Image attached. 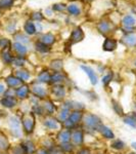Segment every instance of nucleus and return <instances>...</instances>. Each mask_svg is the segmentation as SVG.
<instances>
[{
    "instance_id": "1",
    "label": "nucleus",
    "mask_w": 136,
    "mask_h": 154,
    "mask_svg": "<svg viewBox=\"0 0 136 154\" xmlns=\"http://www.w3.org/2000/svg\"><path fill=\"white\" fill-rule=\"evenodd\" d=\"M7 128L9 135L14 139H21L23 136V128H22L21 118L16 115H9L7 117Z\"/></svg>"
},
{
    "instance_id": "2",
    "label": "nucleus",
    "mask_w": 136,
    "mask_h": 154,
    "mask_svg": "<svg viewBox=\"0 0 136 154\" xmlns=\"http://www.w3.org/2000/svg\"><path fill=\"white\" fill-rule=\"evenodd\" d=\"M21 123L23 131L26 135H31L35 128V115L33 112L24 113L21 117Z\"/></svg>"
},
{
    "instance_id": "3",
    "label": "nucleus",
    "mask_w": 136,
    "mask_h": 154,
    "mask_svg": "<svg viewBox=\"0 0 136 154\" xmlns=\"http://www.w3.org/2000/svg\"><path fill=\"white\" fill-rule=\"evenodd\" d=\"M83 125L86 128L90 131H99V128L101 126V119L97 115L93 113H88L83 116Z\"/></svg>"
},
{
    "instance_id": "4",
    "label": "nucleus",
    "mask_w": 136,
    "mask_h": 154,
    "mask_svg": "<svg viewBox=\"0 0 136 154\" xmlns=\"http://www.w3.org/2000/svg\"><path fill=\"white\" fill-rule=\"evenodd\" d=\"M114 24L112 22H110L108 20H100L99 22L96 25V29L99 32L100 34L107 36L108 34H111L114 30Z\"/></svg>"
},
{
    "instance_id": "5",
    "label": "nucleus",
    "mask_w": 136,
    "mask_h": 154,
    "mask_svg": "<svg viewBox=\"0 0 136 154\" xmlns=\"http://www.w3.org/2000/svg\"><path fill=\"white\" fill-rule=\"evenodd\" d=\"M19 105V100L16 97H1L0 98V107L3 109H11L16 108Z\"/></svg>"
},
{
    "instance_id": "6",
    "label": "nucleus",
    "mask_w": 136,
    "mask_h": 154,
    "mask_svg": "<svg viewBox=\"0 0 136 154\" xmlns=\"http://www.w3.org/2000/svg\"><path fill=\"white\" fill-rule=\"evenodd\" d=\"M14 58V54L12 53L11 48H5L0 51V60L4 66H11L12 61Z\"/></svg>"
},
{
    "instance_id": "7",
    "label": "nucleus",
    "mask_w": 136,
    "mask_h": 154,
    "mask_svg": "<svg viewBox=\"0 0 136 154\" xmlns=\"http://www.w3.org/2000/svg\"><path fill=\"white\" fill-rule=\"evenodd\" d=\"M4 83H5L7 88H18L19 86H21L22 84H24L23 81L19 78H18L13 73L9 74L8 76H6L4 78Z\"/></svg>"
},
{
    "instance_id": "8",
    "label": "nucleus",
    "mask_w": 136,
    "mask_h": 154,
    "mask_svg": "<svg viewBox=\"0 0 136 154\" xmlns=\"http://www.w3.org/2000/svg\"><path fill=\"white\" fill-rule=\"evenodd\" d=\"M84 37H85V34H84L83 29L81 28V27H76V28H74L73 31H72L69 41H70L71 44H76V43H78V42L82 41L84 39Z\"/></svg>"
},
{
    "instance_id": "9",
    "label": "nucleus",
    "mask_w": 136,
    "mask_h": 154,
    "mask_svg": "<svg viewBox=\"0 0 136 154\" xmlns=\"http://www.w3.org/2000/svg\"><path fill=\"white\" fill-rule=\"evenodd\" d=\"M11 51H12V53L14 54V56L26 57L29 51V49H28V46L25 45V44H22V43H19V42L12 41Z\"/></svg>"
},
{
    "instance_id": "10",
    "label": "nucleus",
    "mask_w": 136,
    "mask_h": 154,
    "mask_svg": "<svg viewBox=\"0 0 136 154\" xmlns=\"http://www.w3.org/2000/svg\"><path fill=\"white\" fill-rule=\"evenodd\" d=\"M80 68L85 72V74L88 76L89 80L92 85H96L98 83V77H97V74L96 72L94 71V69L91 68L90 66H87V65H81Z\"/></svg>"
},
{
    "instance_id": "11",
    "label": "nucleus",
    "mask_w": 136,
    "mask_h": 154,
    "mask_svg": "<svg viewBox=\"0 0 136 154\" xmlns=\"http://www.w3.org/2000/svg\"><path fill=\"white\" fill-rule=\"evenodd\" d=\"M30 91H31V89H30V86L28 84L24 83L22 84L21 86H19L18 88H16V99L19 101V100H26V99L29 98V95H30Z\"/></svg>"
},
{
    "instance_id": "12",
    "label": "nucleus",
    "mask_w": 136,
    "mask_h": 154,
    "mask_svg": "<svg viewBox=\"0 0 136 154\" xmlns=\"http://www.w3.org/2000/svg\"><path fill=\"white\" fill-rule=\"evenodd\" d=\"M71 140L74 145H82L84 141L83 131L81 130H78V128H73V131H71Z\"/></svg>"
},
{
    "instance_id": "13",
    "label": "nucleus",
    "mask_w": 136,
    "mask_h": 154,
    "mask_svg": "<svg viewBox=\"0 0 136 154\" xmlns=\"http://www.w3.org/2000/svg\"><path fill=\"white\" fill-rule=\"evenodd\" d=\"M11 147L10 141L4 131H0V151L2 152H8Z\"/></svg>"
},
{
    "instance_id": "14",
    "label": "nucleus",
    "mask_w": 136,
    "mask_h": 154,
    "mask_svg": "<svg viewBox=\"0 0 136 154\" xmlns=\"http://www.w3.org/2000/svg\"><path fill=\"white\" fill-rule=\"evenodd\" d=\"M118 48V41L113 37H107L102 43V49L105 51H114Z\"/></svg>"
},
{
    "instance_id": "15",
    "label": "nucleus",
    "mask_w": 136,
    "mask_h": 154,
    "mask_svg": "<svg viewBox=\"0 0 136 154\" xmlns=\"http://www.w3.org/2000/svg\"><path fill=\"white\" fill-rule=\"evenodd\" d=\"M23 30H24V33L27 34L28 36H34L37 34L35 23L30 19L25 21L24 26H23Z\"/></svg>"
},
{
    "instance_id": "16",
    "label": "nucleus",
    "mask_w": 136,
    "mask_h": 154,
    "mask_svg": "<svg viewBox=\"0 0 136 154\" xmlns=\"http://www.w3.org/2000/svg\"><path fill=\"white\" fill-rule=\"evenodd\" d=\"M12 39L16 42H19L22 44H25V45H28V44L31 43V39H30V36H28L27 34H25L24 32L18 31L12 35Z\"/></svg>"
},
{
    "instance_id": "17",
    "label": "nucleus",
    "mask_w": 136,
    "mask_h": 154,
    "mask_svg": "<svg viewBox=\"0 0 136 154\" xmlns=\"http://www.w3.org/2000/svg\"><path fill=\"white\" fill-rule=\"evenodd\" d=\"M32 94L34 96L37 97L38 99H44L46 96H47V91L41 85H38V84H33V85L30 88Z\"/></svg>"
},
{
    "instance_id": "18",
    "label": "nucleus",
    "mask_w": 136,
    "mask_h": 154,
    "mask_svg": "<svg viewBox=\"0 0 136 154\" xmlns=\"http://www.w3.org/2000/svg\"><path fill=\"white\" fill-rule=\"evenodd\" d=\"M51 91H52V95L55 97L56 99H58V100L64 99L67 95V89L63 84H54Z\"/></svg>"
},
{
    "instance_id": "19",
    "label": "nucleus",
    "mask_w": 136,
    "mask_h": 154,
    "mask_svg": "<svg viewBox=\"0 0 136 154\" xmlns=\"http://www.w3.org/2000/svg\"><path fill=\"white\" fill-rule=\"evenodd\" d=\"M67 12L70 17H80L82 14V9L76 3H70L67 5Z\"/></svg>"
},
{
    "instance_id": "20",
    "label": "nucleus",
    "mask_w": 136,
    "mask_h": 154,
    "mask_svg": "<svg viewBox=\"0 0 136 154\" xmlns=\"http://www.w3.org/2000/svg\"><path fill=\"white\" fill-rule=\"evenodd\" d=\"M14 75H16L18 78L21 79L22 81L25 83V82H27V81L29 80L30 78H31V73L27 70V69H25V68H19V69H16L14 70Z\"/></svg>"
},
{
    "instance_id": "21",
    "label": "nucleus",
    "mask_w": 136,
    "mask_h": 154,
    "mask_svg": "<svg viewBox=\"0 0 136 154\" xmlns=\"http://www.w3.org/2000/svg\"><path fill=\"white\" fill-rule=\"evenodd\" d=\"M43 125L45 128H49V130H59L61 128V125H59V121L58 119L55 118H52V117H48V118H45L44 120Z\"/></svg>"
},
{
    "instance_id": "22",
    "label": "nucleus",
    "mask_w": 136,
    "mask_h": 154,
    "mask_svg": "<svg viewBox=\"0 0 136 154\" xmlns=\"http://www.w3.org/2000/svg\"><path fill=\"white\" fill-rule=\"evenodd\" d=\"M83 113L82 111L80 110H74L73 112L70 113V116H69V120L71 122H73L75 125H77L78 123H80L83 119Z\"/></svg>"
},
{
    "instance_id": "23",
    "label": "nucleus",
    "mask_w": 136,
    "mask_h": 154,
    "mask_svg": "<svg viewBox=\"0 0 136 154\" xmlns=\"http://www.w3.org/2000/svg\"><path fill=\"white\" fill-rule=\"evenodd\" d=\"M4 31L11 36L16 32H18V23H16V20H10V21L7 22L5 24V27H4Z\"/></svg>"
},
{
    "instance_id": "24",
    "label": "nucleus",
    "mask_w": 136,
    "mask_h": 154,
    "mask_svg": "<svg viewBox=\"0 0 136 154\" xmlns=\"http://www.w3.org/2000/svg\"><path fill=\"white\" fill-rule=\"evenodd\" d=\"M122 42L125 44L126 46H129V48H134L136 46V35L134 34H125L122 37Z\"/></svg>"
},
{
    "instance_id": "25",
    "label": "nucleus",
    "mask_w": 136,
    "mask_h": 154,
    "mask_svg": "<svg viewBox=\"0 0 136 154\" xmlns=\"http://www.w3.org/2000/svg\"><path fill=\"white\" fill-rule=\"evenodd\" d=\"M98 131L101 134V136H102L103 138L108 139V140H114V139H115V134H114V131L107 125H101Z\"/></svg>"
},
{
    "instance_id": "26",
    "label": "nucleus",
    "mask_w": 136,
    "mask_h": 154,
    "mask_svg": "<svg viewBox=\"0 0 136 154\" xmlns=\"http://www.w3.org/2000/svg\"><path fill=\"white\" fill-rule=\"evenodd\" d=\"M121 23H122V27H131V28H134V26L136 25V19L132 14H126L121 20Z\"/></svg>"
},
{
    "instance_id": "27",
    "label": "nucleus",
    "mask_w": 136,
    "mask_h": 154,
    "mask_svg": "<svg viewBox=\"0 0 136 154\" xmlns=\"http://www.w3.org/2000/svg\"><path fill=\"white\" fill-rule=\"evenodd\" d=\"M67 76L63 72L58 71V72H55L51 75V78H50V83H53V84H61L64 81L66 80Z\"/></svg>"
},
{
    "instance_id": "28",
    "label": "nucleus",
    "mask_w": 136,
    "mask_h": 154,
    "mask_svg": "<svg viewBox=\"0 0 136 154\" xmlns=\"http://www.w3.org/2000/svg\"><path fill=\"white\" fill-rule=\"evenodd\" d=\"M26 64H27V59H26V57L14 56L11 66L13 67V68H16V69H19V68H24Z\"/></svg>"
},
{
    "instance_id": "29",
    "label": "nucleus",
    "mask_w": 136,
    "mask_h": 154,
    "mask_svg": "<svg viewBox=\"0 0 136 154\" xmlns=\"http://www.w3.org/2000/svg\"><path fill=\"white\" fill-rule=\"evenodd\" d=\"M40 41L45 43L46 45L50 46L55 42V36H54L52 33H50V32H47V33L42 34L40 37Z\"/></svg>"
},
{
    "instance_id": "30",
    "label": "nucleus",
    "mask_w": 136,
    "mask_h": 154,
    "mask_svg": "<svg viewBox=\"0 0 136 154\" xmlns=\"http://www.w3.org/2000/svg\"><path fill=\"white\" fill-rule=\"evenodd\" d=\"M58 140L61 143H67L71 141V131L70 130H61L58 134Z\"/></svg>"
},
{
    "instance_id": "31",
    "label": "nucleus",
    "mask_w": 136,
    "mask_h": 154,
    "mask_svg": "<svg viewBox=\"0 0 136 154\" xmlns=\"http://www.w3.org/2000/svg\"><path fill=\"white\" fill-rule=\"evenodd\" d=\"M21 144L23 145L25 151H26V154H34L36 152V147H35V144L33 143V141L26 140L23 141Z\"/></svg>"
},
{
    "instance_id": "32",
    "label": "nucleus",
    "mask_w": 136,
    "mask_h": 154,
    "mask_svg": "<svg viewBox=\"0 0 136 154\" xmlns=\"http://www.w3.org/2000/svg\"><path fill=\"white\" fill-rule=\"evenodd\" d=\"M50 78H51V74L48 71L44 70L38 74V76H37V82L50 83Z\"/></svg>"
},
{
    "instance_id": "33",
    "label": "nucleus",
    "mask_w": 136,
    "mask_h": 154,
    "mask_svg": "<svg viewBox=\"0 0 136 154\" xmlns=\"http://www.w3.org/2000/svg\"><path fill=\"white\" fill-rule=\"evenodd\" d=\"M34 46H35V49L38 53L40 54H49L50 53V46L46 45L45 43H43V42H41L40 40L36 41L35 44H34Z\"/></svg>"
},
{
    "instance_id": "34",
    "label": "nucleus",
    "mask_w": 136,
    "mask_h": 154,
    "mask_svg": "<svg viewBox=\"0 0 136 154\" xmlns=\"http://www.w3.org/2000/svg\"><path fill=\"white\" fill-rule=\"evenodd\" d=\"M16 0H0V11H6L14 6Z\"/></svg>"
},
{
    "instance_id": "35",
    "label": "nucleus",
    "mask_w": 136,
    "mask_h": 154,
    "mask_svg": "<svg viewBox=\"0 0 136 154\" xmlns=\"http://www.w3.org/2000/svg\"><path fill=\"white\" fill-rule=\"evenodd\" d=\"M63 67H64V61L61 59H55L50 62V68L56 72L61 71L63 69Z\"/></svg>"
},
{
    "instance_id": "36",
    "label": "nucleus",
    "mask_w": 136,
    "mask_h": 154,
    "mask_svg": "<svg viewBox=\"0 0 136 154\" xmlns=\"http://www.w3.org/2000/svg\"><path fill=\"white\" fill-rule=\"evenodd\" d=\"M8 154H26V151H25L23 145L19 143L14 146H11L8 150Z\"/></svg>"
},
{
    "instance_id": "37",
    "label": "nucleus",
    "mask_w": 136,
    "mask_h": 154,
    "mask_svg": "<svg viewBox=\"0 0 136 154\" xmlns=\"http://www.w3.org/2000/svg\"><path fill=\"white\" fill-rule=\"evenodd\" d=\"M43 109H44V112H46L47 114H49V115H51V114L55 111V106H54L52 101L46 100V102L43 105Z\"/></svg>"
},
{
    "instance_id": "38",
    "label": "nucleus",
    "mask_w": 136,
    "mask_h": 154,
    "mask_svg": "<svg viewBox=\"0 0 136 154\" xmlns=\"http://www.w3.org/2000/svg\"><path fill=\"white\" fill-rule=\"evenodd\" d=\"M11 43L12 41L7 37L0 36V51L5 48H11Z\"/></svg>"
},
{
    "instance_id": "39",
    "label": "nucleus",
    "mask_w": 136,
    "mask_h": 154,
    "mask_svg": "<svg viewBox=\"0 0 136 154\" xmlns=\"http://www.w3.org/2000/svg\"><path fill=\"white\" fill-rule=\"evenodd\" d=\"M44 14H43V12H41V11H33L31 14V18H30V20H32V21L34 22V23H37V22H41L44 20Z\"/></svg>"
},
{
    "instance_id": "40",
    "label": "nucleus",
    "mask_w": 136,
    "mask_h": 154,
    "mask_svg": "<svg viewBox=\"0 0 136 154\" xmlns=\"http://www.w3.org/2000/svg\"><path fill=\"white\" fill-rule=\"evenodd\" d=\"M70 111L71 110L66 109V108L61 109V111L59 112V115H58V119L59 122H65L67 119L69 118V116H70Z\"/></svg>"
},
{
    "instance_id": "41",
    "label": "nucleus",
    "mask_w": 136,
    "mask_h": 154,
    "mask_svg": "<svg viewBox=\"0 0 136 154\" xmlns=\"http://www.w3.org/2000/svg\"><path fill=\"white\" fill-rule=\"evenodd\" d=\"M125 143L123 142L122 140H120V139H117V140L113 141L112 144H111V147L113 149H115V150H123V149L125 148Z\"/></svg>"
},
{
    "instance_id": "42",
    "label": "nucleus",
    "mask_w": 136,
    "mask_h": 154,
    "mask_svg": "<svg viewBox=\"0 0 136 154\" xmlns=\"http://www.w3.org/2000/svg\"><path fill=\"white\" fill-rule=\"evenodd\" d=\"M51 9H52L53 12H63L67 9V5L65 3L58 2V3H54L51 5Z\"/></svg>"
},
{
    "instance_id": "43",
    "label": "nucleus",
    "mask_w": 136,
    "mask_h": 154,
    "mask_svg": "<svg viewBox=\"0 0 136 154\" xmlns=\"http://www.w3.org/2000/svg\"><path fill=\"white\" fill-rule=\"evenodd\" d=\"M125 125L131 126V128H136V117L135 116H126L123 119Z\"/></svg>"
},
{
    "instance_id": "44",
    "label": "nucleus",
    "mask_w": 136,
    "mask_h": 154,
    "mask_svg": "<svg viewBox=\"0 0 136 154\" xmlns=\"http://www.w3.org/2000/svg\"><path fill=\"white\" fill-rule=\"evenodd\" d=\"M61 149L64 151V152L67 153H71L72 151L74 150V144H72L70 142L67 143H61Z\"/></svg>"
},
{
    "instance_id": "45",
    "label": "nucleus",
    "mask_w": 136,
    "mask_h": 154,
    "mask_svg": "<svg viewBox=\"0 0 136 154\" xmlns=\"http://www.w3.org/2000/svg\"><path fill=\"white\" fill-rule=\"evenodd\" d=\"M112 104H113V108H114V111H115L116 113L118 114V115H123L124 112H123V109L122 107H121L120 104L118 103V102L116 101H112Z\"/></svg>"
},
{
    "instance_id": "46",
    "label": "nucleus",
    "mask_w": 136,
    "mask_h": 154,
    "mask_svg": "<svg viewBox=\"0 0 136 154\" xmlns=\"http://www.w3.org/2000/svg\"><path fill=\"white\" fill-rule=\"evenodd\" d=\"M113 80V73H108L107 75H105L102 77V79H101V81H102V84L103 85H108L110 84L111 81Z\"/></svg>"
},
{
    "instance_id": "47",
    "label": "nucleus",
    "mask_w": 136,
    "mask_h": 154,
    "mask_svg": "<svg viewBox=\"0 0 136 154\" xmlns=\"http://www.w3.org/2000/svg\"><path fill=\"white\" fill-rule=\"evenodd\" d=\"M4 97H16V89L14 88H7L5 89V91H4L3 94ZM2 96V97H3Z\"/></svg>"
},
{
    "instance_id": "48",
    "label": "nucleus",
    "mask_w": 136,
    "mask_h": 154,
    "mask_svg": "<svg viewBox=\"0 0 136 154\" xmlns=\"http://www.w3.org/2000/svg\"><path fill=\"white\" fill-rule=\"evenodd\" d=\"M49 151V154H65V152H64L63 150L61 149V147H52L50 149V150H48Z\"/></svg>"
},
{
    "instance_id": "49",
    "label": "nucleus",
    "mask_w": 136,
    "mask_h": 154,
    "mask_svg": "<svg viewBox=\"0 0 136 154\" xmlns=\"http://www.w3.org/2000/svg\"><path fill=\"white\" fill-rule=\"evenodd\" d=\"M35 26H36L37 33H41V32L43 31V26H42V24L40 23V22H37V23H35Z\"/></svg>"
},
{
    "instance_id": "50",
    "label": "nucleus",
    "mask_w": 136,
    "mask_h": 154,
    "mask_svg": "<svg viewBox=\"0 0 136 154\" xmlns=\"http://www.w3.org/2000/svg\"><path fill=\"white\" fill-rule=\"evenodd\" d=\"M5 89H6L5 84L2 83V82H0V98H1V97L3 96L4 91H5Z\"/></svg>"
},
{
    "instance_id": "51",
    "label": "nucleus",
    "mask_w": 136,
    "mask_h": 154,
    "mask_svg": "<svg viewBox=\"0 0 136 154\" xmlns=\"http://www.w3.org/2000/svg\"><path fill=\"white\" fill-rule=\"evenodd\" d=\"M78 154H91V152H90V150L87 148H82L78 151Z\"/></svg>"
},
{
    "instance_id": "52",
    "label": "nucleus",
    "mask_w": 136,
    "mask_h": 154,
    "mask_svg": "<svg viewBox=\"0 0 136 154\" xmlns=\"http://www.w3.org/2000/svg\"><path fill=\"white\" fill-rule=\"evenodd\" d=\"M52 14H53V11H52V9H51V7H48V8L45 9V16L52 17Z\"/></svg>"
},
{
    "instance_id": "53",
    "label": "nucleus",
    "mask_w": 136,
    "mask_h": 154,
    "mask_svg": "<svg viewBox=\"0 0 136 154\" xmlns=\"http://www.w3.org/2000/svg\"><path fill=\"white\" fill-rule=\"evenodd\" d=\"M37 154H49V151L46 150V149H44V148H41L37 151Z\"/></svg>"
},
{
    "instance_id": "54",
    "label": "nucleus",
    "mask_w": 136,
    "mask_h": 154,
    "mask_svg": "<svg viewBox=\"0 0 136 154\" xmlns=\"http://www.w3.org/2000/svg\"><path fill=\"white\" fill-rule=\"evenodd\" d=\"M131 11H132V14H136V6H133L132 8H131Z\"/></svg>"
},
{
    "instance_id": "55",
    "label": "nucleus",
    "mask_w": 136,
    "mask_h": 154,
    "mask_svg": "<svg viewBox=\"0 0 136 154\" xmlns=\"http://www.w3.org/2000/svg\"><path fill=\"white\" fill-rule=\"evenodd\" d=\"M131 146H132V147L136 150V142H133L132 144H131Z\"/></svg>"
},
{
    "instance_id": "56",
    "label": "nucleus",
    "mask_w": 136,
    "mask_h": 154,
    "mask_svg": "<svg viewBox=\"0 0 136 154\" xmlns=\"http://www.w3.org/2000/svg\"><path fill=\"white\" fill-rule=\"evenodd\" d=\"M84 1H86V2H91V1H93V0H84Z\"/></svg>"
},
{
    "instance_id": "57",
    "label": "nucleus",
    "mask_w": 136,
    "mask_h": 154,
    "mask_svg": "<svg viewBox=\"0 0 136 154\" xmlns=\"http://www.w3.org/2000/svg\"><path fill=\"white\" fill-rule=\"evenodd\" d=\"M1 154H8V152H2Z\"/></svg>"
},
{
    "instance_id": "58",
    "label": "nucleus",
    "mask_w": 136,
    "mask_h": 154,
    "mask_svg": "<svg viewBox=\"0 0 136 154\" xmlns=\"http://www.w3.org/2000/svg\"><path fill=\"white\" fill-rule=\"evenodd\" d=\"M134 32H136V25L134 26Z\"/></svg>"
},
{
    "instance_id": "59",
    "label": "nucleus",
    "mask_w": 136,
    "mask_h": 154,
    "mask_svg": "<svg viewBox=\"0 0 136 154\" xmlns=\"http://www.w3.org/2000/svg\"><path fill=\"white\" fill-rule=\"evenodd\" d=\"M2 153V151H0V154H1Z\"/></svg>"
},
{
    "instance_id": "60",
    "label": "nucleus",
    "mask_w": 136,
    "mask_h": 154,
    "mask_svg": "<svg viewBox=\"0 0 136 154\" xmlns=\"http://www.w3.org/2000/svg\"><path fill=\"white\" fill-rule=\"evenodd\" d=\"M130 154H135V153H130Z\"/></svg>"
},
{
    "instance_id": "61",
    "label": "nucleus",
    "mask_w": 136,
    "mask_h": 154,
    "mask_svg": "<svg viewBox=\"0 0 136 154\" xmlns=\"http://www.w3.org/2000/svg\"><path fill=\"white\" fill-rule=\"evenodd\" d=\"M135 66H136V61H135Z\"/></svg>"
}]
</instances>
